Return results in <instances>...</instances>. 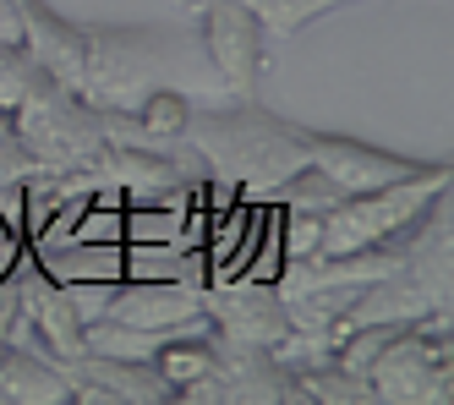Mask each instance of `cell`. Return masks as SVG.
I'll use <instances>...</instances> for the list:
<instances>
[{
	"mask_svg": "<svg viewBox=\"0 0 454 405\" xmlns=\"http://www.w3.org/2000/svg\"><path fill=\"white\" fill-rule=\"evenodd\" d=\"M296 400H317V405H367L372 400V378L367 373H350L340 367L334 356L329 361H312V367H296V373H285Z\"/></svg>",
	"mask_w": 454,
	"mask_h": 405,
	"instance_id": "14",
	"label": "cell"
},
{
	"mask_svg": "<svg viewBox=\"0 0 454 405\" xmlns=\"http://www.w3.org/2000/svg\"><path fill=\"white\" fill-rule=\"evenodd\" d=\"M449 164H433L411 181H395V187H378V192H356V197H340L329 214H323V247L317 252H356V247H378V242H395L400 230H411L427 202L449 192Z\"/></svg>",
	"mask_w": 454,
	"mask_h": 405,
	"instance_id": "5",
	"label": "cell"
},
{
	"mask_svg": "<svg viewBox=\"0 0 454 405\" xmlns=\"http://www.w3.org/2000/svg\"><path fill=\"white\" fill-rule=\"evenodd\" d=\"M203 290L208 285H186V280H121L110 296V318L148 334H176L203 318Z\"/></svg>",
	"mask_w": 454,
	"mask_h": 405,
	"instance_id": "11",
	"label": "cell"
},
{
	"mask_svg": "<svg viewBox=\"0 0 454 405\" xmlns=\"http://www.w3.org/2000/svg\"><path fill=\"white\" fill-rule=\"evenodd\" d=\"M34 176H44V164L22 148V143H17V131H12V138L0 143V187H27Z\"/></svg>",
	"mask_w": 454,
	"mask_h": 405,
	"instance_id": "19",
	"label": "cell"
},
{
	"mask_svg": "<svg viewBox=\"0 0 454 405\" xmlns=\"http://www.w3.org/2000/svg\"><path fill=\"white\" fill-rule=\"evenodd\" d=\"M88 39V66H82V99L93 110H121L137 115V105L165 88L170 60L165 39L153 28H82Z\"/></svg>",
	"mask_w": 454,
	"mask_h": 405,
	"instance_id": "4",
	"label": "cell"
},
{
	"mask_svg": "<svg viewBox=\"0 0 454 405\" xmlns=\"http://www.w3.org/2000/svg\"><path fill=\"white\" fill-rule=\"evenodd\" d=\"M340 197H345V192H340L329 176H317L312 164H307V171H296L290 181H279L269 202H279V209H296V214H329Z\"/></svg>",
	"mask_w": 454,
	"mask_h": 405,
	"instance_id": "17",
	"label": "cell"
},
{
	"mask_svg": "<svg viewBox=\"0 0 454 405\" xmlns=\"http://www.w3.org/2000/svg\"><path fill=\"white\" fill-rule=\"evenodd\" d=\"M0 400L17 405H60L72 400V384L60 373V361L27 345H0Z\"/></svg>",
	"mask_w": 454,
	"mask_h": 405,
	"instance_id": "12",
	"label": "cell"
},
{
	"mask_svg": "<svg viewBox=\"0 0 454 405\" xmlns=\"http://www.w3.org/2000/svg\"><path fill=\"white\" fill-rule=\"evenodd\" d=\"M203 313H208L214 334H219V340H231V345L274 351L285 334H290V313H285L279 285H257V280L208 285L203 290Z\"/></svg>",
	"mask_w": 454,
	"mask_h": 405,
	"instance_id": "6",
	"label": "cell"
},
{
	"mask_svg": "<svg viewBox=\"0 0 454 405\" xmlns=\"http://www.w3.org/2000/svg\"><path fill=\"white\" fill-rule=\"evenodd\" d=\"M0 44H22V6L0 0Z\"/></svg>",
	"mask_w": 454,
	"mask_h": 405,
	"instance_id": "20",
	"label": "cell"
},
{
	"mask_svg": "<svg viewBox=\"0 0 454 405\" xmlns=\"http://www.w3.org/2000/svg\"><path fill=\"white\" fill-rule=\"evenodd\" d=\"M181 143L203 159L208 176L231 181L247 202H269L279 181H290L296 171L312 164V131L257 110V105L192 110Z\"/></svg>",
	"mask_w": 454,
	"mask_h": 405,
	"instance_id": "1",
	"label": "cell"
},
{
	"mask_svg": "<svg viewBox=\"0 0 454 405\" xmlns=\"http://www.w3.org/2000/svg\"><path fill=\"white\" fill-rule=\"evenodd\" d=\"M60 373L72 384V400L82 405H165L176 389L159 378L148 356H93L82 351L77 361H60Z\"/></svg>",
	"mask_w": 454,
	"mask_h": 405,
	"instance_id": "8",
	"label": "cell"
},
{
	"mask_svg": "<svg viewBox=\"0 0 454 405\" xmlns=\"http://www.w3.org/2000/svg\"><path fill=\"white\" fill-rule=\"evenodd\" d=\"M34 263L55 285H121V242H60V247H34Z\"/></svg>",
	"mask_w": 454,
	"mask_h": 405,
	"instance_id": "13",
	"label": "cell"
},
{
	"mask_svg": "<svg viewBox=\"0 0 454 405\" xmlns=\"http://www.w3.org/2000/svg\"><path fill=\"white\" fill-rule=\"evenodd\" d=\"M241 6L263 22L269 39H290V33H301L312 17L340 12V6H356V0H241Z\"/></svg>",
	"mask_w": 454,
	"mask_h": 405,
	"instance_id": "16",
	"label": "cell"
},
{
	"mask_svg": "<svg viewBox=\"0 0 454 405\" xmlns=\"http://www.w3.org/2000/svg\"><path fill=\"white\" fill-rule=\"evenodd\" d=\"M203 50L214 60V72L241 99L257 93V77L269 66V33L241 0H208L203 6Z\"/></svg>",
	"mask_w": 454,
	"mask_h": 405,
	"instance_id": "7",
	"label": "cell"
},
{
	"mask_svg": "<svg viewBox=\"0 0 454 405\" xmlns=\"http://www.w3.org/2000/svg\"><path fill=\"white\" fill-rule=\"evenodd\" d=\"M186 6H192V0H186Z\"/></svg>",
	"mask_w": 454,
	"mask_h": 405,
	"instance_id": "22",
	"label": "cell"
},
{
	"mask_svg": "<svg viewBox=\"0 0 454 405\" xmlns=\"http://www.w3.org/2000/svg\"><path fill=\"white\" fill-rule=\"evenodd\" d=\"M372 400L383 405H449L454 400V334L449 307L405 323L367 367Z\"/></svg>",
	"mask_w": 454,
	"mask_h": 405,
	"instance_id": "3",
	"label": "cell"
},
{
	"mask_svg": "<svg viewBox=\"0 0 454 405\" xmlns=\"http://www.w3.org/2000/svg\"><path fill=\"white\" fill-rule=\"evenodd\" d=\"M12 138V110H0V143Z\"/></svg>",
	"mask_w": 454,
	"mask_h": 405,
	"instance_id": "21",
	"label": "cell"
},
{
	"mask_svg": "<svg viewBox=\"0 0 454 405\" xmlns=\"http://www.w3.org/2000/svg\"><path fill=\"white\" fill-rule=\"evenodd\" d=\"M186 115H192V105H186L176 88H153L143 105H137V126H143L148 148H176L186 138Z\"/></svg>",
	"mask_w": 454,
	"mask_h": 405,
	"instance_id": "15",
	"label": "cell"
},
{
	"mask_svg": "<svg viewBox=\"0 0 454 405\" xmlns=\"http://www.w3.org/2000/svg\"><path fill=\"white\" fill-rule=\"evenodd\" d=\"M34 60L22 55V44H0V110H17L22 93L34 88Z\"/></svg>",
	"mask_w": 454,
	"mask_h": 405,
	"instance_id": "18",
	"label": "cell"
},
{
	"mask_svg": "<svg viewBox=\"0 0 454 405\" xmlns=\"http://www.w3.org/2000/svg\"><path fill=\"white\" fill-rule=\"evenodd\" d=\"M12 131L44 171H77L93 181H115L110 143L99 131V110L82 93L55 88L50 77H34V88L22 93V105L12 110Z\"/></svg>",
	"mask_w": 454,
	"mask_h": 405,
	"instance_id": "2",
	"label": "cell"
},
{
	"mask_svg": "<svg viewBox=\"0 0 454 405\" xmlns=\"http://www.w3.org/2000/svg\"><path fill=\"white\" fill-rule=\"evenodd\" d=\"M17 6H22V55L34 60V72L67 93H82V66H88L82 28L60 22L44 0H17Z\"/></svg>",
	"mask_w": 454,
	"mask_h": 405,
	"instance_id": "10",
	"label": "cell"
},
{
	"mask_svg": "<svg viewBox=\"0 0 454 405\" xmlns=\"http://www.w3.org/2000/svg\"><path fill=\"white\" fill-rule=\"evenodd\" d=\"M312 171L329 176L345 197H356V192H378V187L411 181L421 171H433V164L388 154V148H372V143H356V138H317V131H312Z\"/></svg>",
	"mask_w": 454,
	"mask_h": 405,
	"instance_id": "9",
	"label": "cell"
}]
</instances>
